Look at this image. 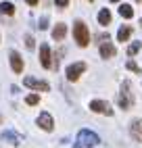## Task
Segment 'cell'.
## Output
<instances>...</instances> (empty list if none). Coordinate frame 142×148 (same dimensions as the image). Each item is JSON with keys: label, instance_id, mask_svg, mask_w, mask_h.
Instances as JSON below:
<instances>
[{"label": "cell", "instance_id": "6da1fadb", "mask_svg": "<svg viewBox=\"0 0 142 148\" xmlns=\"http://www.w3.org/2000/svg\"><path fill=\"white\" fill-rule=\"evenodd\" d=\"M73 40L77 42V46H82L86 48L90 44V32H88V27L84 21H75L73 23Z\"/></svg>", "mask_w": 142, "mask_h": 148}, {"label": "cell", "instance_id": "484cf974", "mask_svg": "<svg viewBox=\"0 0 142 148\" xmlns=\"http://www.w3.org/2000/svg\"><path fill=\"white\" fill-rule=\"evenodd\" d=\"M111 2H119V0H111Z\"/></svg>", "mask_w": 142, "mask_h": 148}, {"label": "cell", "instance_id": "ba28073f", "mask_svg": "<svg viewBox=\"0 0 142 148\" xmlns=\"http://www.w3.org/2000/svg\"><path fill=\"white\" fill-rule=\"evenodd\" d=\"M40 65H42L44 69H52V61H50V48L48 44H42L40 46Z\"/></svg>", "mask_w": 142, "mask_h": 148}, {"label": "cell", "instance_id": "4316f807", "mask_svg": "<svg viewBox=\"0 0 142 148\" xmlns=\"http://www.w3.org/2000/svg\"><path fill=\"white\" fill-rule=\"evenodd\" d=\"M0 123H2V115H0Z\"/></svg>", "mask_w": 142, "mask_h": 148}, {"label": "cell", "instance_id": "9a60e30c", "mask_svg": "<svg viewBox=\"0 0 142 148\" xmlns=\"http://www.w3.org/2000/svg\"><path fill=\"white\" fill-rule=\"evenodd\" d=\"M130 36H132V27L123 25V27L119 29V34H117V40H119V42H125V40H128Z\"/></svg>", "mask_w": 142, "mask_h": 148}, {"label": "cell", "instance_id": "e0dca14e", "mask_svg": "<svg viewBox=\"0 0 142 148\" xmlns=\"http://www.w3.org/2000/svg\"><path fill=\"white\" fill-rule=\"evenodd\" d=\"M2 140H6V142H11L13 146H17V144H19V138H17V136H15L13 132H4V134H2Z\"/></svg>", "mask_w": 142, "mask_h": 148}, {"label": "cell", "instance_id": "cb8c5ba5", "mask_svg": "<svg viewBox=\"0 0 142 148\" xmlns=\"http://www.w3.org/2000/svg\"><path fill=\"white\" fill-rule=\"evenodd\" d=\"M25 2H27L29 6H36V4H38V0H25Z\"/></svg>", "mask_w": 142, "mask_h": 148}, {"label": "cell", "instance_id": "5bb4252c", "mask_svg": "<svg viewBox=\"0 0 142 148\" xmlns=\"http://www.w3.org/2000/svg\"><path fill=\"white\" fill-rule=\"evenodd\" d=\"M0 15H15V6L13 2H0Z\"/></svg>", "mask_w": 142, "mask_h": 148}, {"label": "cell", "instance_id": "4fadbf2b", "mask_svg": "<svg viewBox=\"0 0 142 148\" xmlns=\"http://www.w3.org/2000/svg\"><path fill=\"white\" fill-rule=\"evenodd\" d=\"M98 23L100 25H109L111 23V11L109 8H103V11L98 13Z\"/></svg>", "mask_w": 142, "mask_h": 148}, {"label": "cell", "instance_id": "3957f363", "mask_svg": "<svg viewBox=\"0 0 142 148\" xmlns=\"http://www.w3.org/2000/svg\"><path fill=\"white\" fill-rule=\"evenodd\" d=\"M132 104H134V96H132V90H130V82H123L121 84V92H119V106L128 111Z\"/></svg>", "mask_w": 142, "mask_h": 148}, {"label": "cell", "instance_id": "5b68a950", "mask_svg": "<svg viewBox=\"0 0 142 148\" xmlns=\"http://www.w3.org/2000/svg\"><path fill=\"white\" fill-rule=\"evenodd\" d=\"M23 86H27V88H32V90H40V92H48L50 90V86L46 84V82H42V79H36V77H23Z\"/></svg>", "mask_w": 142, "mask_h": 148}, {"label": "cell", "instance_id": "f1b7e54d", "mask_svg": "<svg viewBox=\"0 0 142 148\" xmlns=\"http://www.w3.org/2000/svg\"><path fill=\"white\" fill-rule=\"evenodd\" d=\"M138 2H142V0H138Z\"/></svg>", "mask_w": 142, "mask_h": 148}, {"label": "cell", "instance_id": "44dd1931", "mask_svg": "<svg viewBox=\"0 0 142 148\" xmlns=\"http://www.w3.org/2000/svg\"><path fill=\"white\" fill-rule=\"evenodd\" d=\"M128 69H130V71H134V73H140V67L134 63V61H128V65H125Z\"/></svg>", "mask_w": 142, "mask_h": 148}, {"label": "cell", "instance_id": "277c9868", "mask_svg": "<svg viewBox=\"0 0 142 148\" xmlns=\"http://www.w3.org/2000/svg\"><path fill=\"white\" fill-rule=\"evenodd\" d=\"M84 71H86V63H73V65H69L67 67V79L69 82H77L79 75H82Z\"/></svg>", "mask_w": 142, "mask_h": 148}, {"label": "cell", "instance_id": "83f0119b", "mask_svg": "<svg viewBox=\"0 0 142 148\" xmlns=\"http://www.w3.org/2000/svg\"><path fill=\"white\" fill-rule=\"evenodd\" d=\"M88 2H92V0H88Z\"/></svg>", "mask_w": 142, "mask_h": 148}, {"label": "cell", "instance_id": "d4e9b609", "mask_svg": "<svg viewBox=\"0 0 142 148\" xmlns=\"http://www.w3.org/2000/svg\"><path fill=\"white\" fill-rule=\"evenodd\" d=\"M75 148H84V146H82V144H77V146H75Z\"/></svg>", "mask_w": 142, "mask_h": 148}, {"label": "cell", "instance_id": "2e32d148", "mask_svg": "<svg viewBox=\"0 0 142 148\" xmlns=\"http://www.w3.org/2000/svg\"><path fill=\"white\" fill-rule=\"evenodd\" d=\"M119 15L125 17V19H132V17H134V8H132L130 4H121L119 6Z\"/></svg>", "mask_w": 142, "mask_h": 148}, {"label": "cell", "instance_id": "7c38bea8", "mask_svg": "<svg viewBox=\"0 0 142 148\" xmlns=\"http://www.w3.org/2000/svg\"><path fill=\"white\" fill-rule=\"evenodd\" d=\"M132 136H134V140H140L142 138V119H136V121H132Z\"/></svg>", "mask_w": 142, "mask_h": 148}, {"label": "cell", "instance_id": "52a82bcc", "mask_svg": "<svg viewBox=\"0 0 142 148\" xmlns=\"http://www.w3.org/2000/svg\"><path fill=\"white\" fill-rule=\"evenodd\" d=\"M38 127H42L44 132H52L54 130V119L50 113H40L38 117Z\"/></svg>", "mask_w": 142, "mask_h": 148}, {"label": "cell", "instance_id": "603a6c76", "mask_svg": "<svg viewBox=\"0 0 142 148\" xmlns=\"http://www.w3.org/2000/svg\"><path fill=\"white\" fill-rule=\"evenodd\" d=\"M54 2L61 6V8H65V6H69V0H54Z\"/></svg>", "mask_w": 142, "mask_h": 148}, {"label": "cell", "instance_id": "30bf717a", "mask_svg": "<svg viewBox=\"0 0 142 148\" xmlns=\"http://www.w3.org/2000/svg\"><path fill=\"white\" fill-rule=\"evenodd\" d=\"M100 56H103V58L115 56V46L111 44V42H103V44H100Z\"/></svg>", "mask_w": 142, "mask_h": 148}, {"label": "cell", "instance_id": "8992f818", "mask_svg": "<svg viewBox=\"0 0 142 148\" xmlns=\"http://www.w3.org/2000/svg\"><path fill=\"white\" fill-rule=\"evenodd\" d=\"M90 111H94V113H103V115H107V117L113 115V108H111V104L105 102V100H92V102H90Z\"/></svg>", "mask_w": 142, "mask_h": 148}, {"label": "cell", "instance_id": "d6986e66", "mask_svg": "<svg viewBox=\"0 0 142 148\" xmlns=\"http://www.w3.org/2000/svg\"><path fill=\"white\" fill-rule=\"evenodd\" d=\"M25 102L34 106V104H38V102H40V96H38V94H29V96L25 98Z\"/></svg>", "mask_w": 142, "mask_h": 148}, {"label": "cell", "instance_id": "ffe728a7", "mask_svg": "<svg viewBox=\"0 0 142 148\" xmlns=\"http://www.w3.org/2000/svg\"><path fill=\"white\" fill-rule=\"evenodd\" d=\"M25 46L29 48V50H34V48H36V42H34V36H25Z\"/></svg>", "mask_w": 142, "mask_h": 148}, {"label": "cell", "instance_id": "7a4b0ae2", "mask_svg": "<svg viewBox=\"0 0 142 148\" xmlns=\"http://www.w3.org/2000/svg\"><path fill=\"white\" fill-rule=\"evenodd\" d=\"M98 142H100V138L90 130H82L77 134V144H82L84 148H94V146H98Z\"/></svg>", "mask_w": 142, "mask_h": 148}, {"label": "cell", "instance_id": "ac0fdd59", "mask_svg": "<svg viewBox=\"0 0 142 148\" xmlns=\"http://www.w3.org/2000/svg\"><path fill=\"white\" fill-rule=\"evenodd\" d=\"M140 46H142L140 42H134V44H132V46L128 48V54H130V56H134V54H136V52L140 50Z\"/></svg>", "mask_w": 142, "mask_h": 148}, {"label": "cell", "instance_id": "7402d4cb", "mask_svg": "<svg viewBox=\"0 0 142 148\" xmlns=\"http://www.w3.org/2000/svg\"><path fill=\"white\" fill-rule=\"evenodd\" d=\"M38 25H40V29H46V27H48V19H46V17H42Z\"/></svg>", "mask_w": 142, "mask_h": 148}, {"label": "cell", "instance_id": "9c48e42d", "mask_svg": "<svg viewBox=\"0 0 142 148\" xmlns=\"http://www.w3.org/2000/svg\"><path fill=\"white\" fill-rule=\"evenodd\" d=\"M8 58H11V67H13V71H15V73H21V71H23V56L19 54L17 50H11Z\"/></svg>", "mask_w": 142, "mask_h": 148}, {"label": "cell", "instance_id": "8fae6325", "mask_svg": "<svg viewBox=\"0 0 142 148\" xmlns=\"http://www.w3.org/2000/svg\"><path fill=\"white\" fill-rule=\"evenodd\" d=\"M65 34H67V25L65 23H57L52 27V38H54V40H63Z\"/></svg>", "mask_w": 142, "mask_h": 148}]
</instances>
